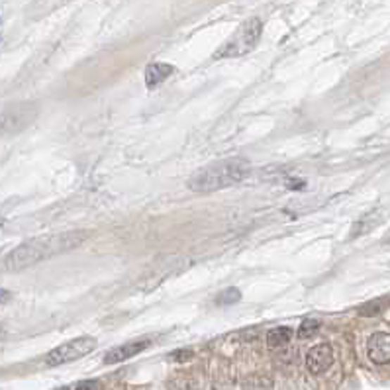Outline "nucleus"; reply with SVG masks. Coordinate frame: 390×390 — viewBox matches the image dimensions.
Returning <instances> with one entry per match:
<instances>
[{
    "label": "nucleus",
    "mask_w": 390,
    "mask_h": 390,
    "mask_svg": "<svg viewBox=\"0 0 390 390\" xmlns=\"http://www.w3.org/2000/svg\"><path fill=\"white\" fill-rule=\"evenodd\" d=\"M84 237H87L84 232H65V234L30 239L4 257V269L6 271H22V269H27L39 261H46L49 257L67 253L75 247H79L84 241Z\"/></svg>",
    "instance_id": "obj_1"
},
{
    "label": "nucleus",
    "mask_w": 390,
    "mask_h": 390,
    "mask_svg": "<svg viewBox=\"0 0 390 390\" xmlns=\"http://www.w3.org/2000/svg\"><path fill=\"white\" fill-rule=\"evenodd\" d=\"M241 300V292L237 289H226L224 292H220L218 298H216V304L220 306H227V304H236Z\"/></svg>",
    "instance_id": "obj_14"
},
{
    "label": "nucleus",
    "mask_w": 390,
    "mask_h": 390,
    "mask_svg": "<svg viewBox=\"0 0 390 390\" xmlns=\"http://www.w3.org/2000/svg\"><path fill=\"white\" fill-rule=\"evenodd\" d=\"M245 390H269L271 389V381L263 377V375H251L249 379L244 382Z\"/></svg>",
    "instance_id": "obj_11"
},
{
    "label": "nucleus",
    "mask_w": 390,
    "mask_h": 390,
    "mask_svg": "<svg viewBox=\"0 0 390 390\" xmlns=\"http://www.w3.org/2000/svg\"><path fill=\"white\" fill-rule=\"evenodd\" d=\"M191 357H192V349H177V351H172V353L169 355V359H171V361H179V363L189 361Z\"/></svg>",
    "instance_id": "obj_16"
},
{
    "label": "nucleus",
    "mask_w": 390,
    "mask_h": 390,
    "mask_svg": "<svg viewBox=\"0 0 390 390\" xmlns=\"http://www.w3.org/2000/svg\"><path fill=\"white\" fill-rule=\"evenodd\" d=\"M304 181H289V189H304Z\"/></svg>",
    "instance_id": "obj_18"
},
{
    "label": "nucleus",
    "mask_w": 390,
    "mask_h": 390,
    "mask_svg": "<svg viewBox=\"0 0 390 390\" xmlns=\"http://www.w3.org/2000/svg\"><path fill=\"white\" fill-rule=\"evenodd\" d=\"M249 163L245 159H226V161H220V163L208 165L204 169H200L191 181L189 187L194 192H214L227 189L236 182L244 181L245 177L249 175Z\"/></svg>",
    "instance_id": "obj_2"
},
{
    "label": "nucleus",
    "mask_w": 390,
    "mask_h": 390,
    "mask_svg": "<svg viewBox=\"0 0 390 390\" xmlns=\"http://www.w3.org/2000/svg\"><path fill=\"white\" fill-rule=\"evenodd\" d=\"M36 118L37 108L32 102H18L14 106H6L2 110V132L4 134H18L27 126H32Z\"/></svg>",
    "instance_id": "obj_5"
},
{
    "label": "nucleus",
    "mask_w": 390,
    "mask_h": 390,
    "mask_svg": "<svg viewBox=\"0 0 390 390\" xmlns=\"http://www.w3.org/2000/svg\"><path fill=\"white\" fill-rule=\"evenodd\" d=\"M172 73H175V67L169 63L147 65V69H146L147 89H153V87H157V84H161V82H163L167 77H171Z\"/></svg>",
    "instance_id": "obj_9"
},
{
    "label": "nucleus",
    "mask_w": 390,
    "mask_h": 390,
    "mask_svg": "<svg viewBox=\"0 0 390 390\" xmlns=\"http://www.w3.org/2000/svg\"><path fill=\"white\" fill-rule=\"evenodd\" d=\"M382 222V218H377L372 220V216H365V218H361V222H357L353 227V232H351V236L357 237V236H363V234H367L369 229H372L375 226H379Z\"/></svg>",
    "instance_id": "obj_13"
},
{
    "label": "nucleus",
    "mask_w": 390,
    "mask_h": 390,
    "mask_svg": "<svg viewBox=\"0 0 390 390\" xmlns=\"http://www.w3.org/2000/svg\"><path fill=\"white\" fill-rule=\"evenodd\" d=\"M367 355L375 365L390 363V334L379 332L369 339L367 344Z\"/></svg>",
    "instance_id": "obj_7"
},
{
    "label": "nucleus",
    "mask_w": 390,
    "mask_h": 390,
    "mask_svg": "<svg viewBox=\"0 0 390 390\" xmlns=\"http://www.w3.org/2000/svg\"><path fill=\"white\" fill-rule=\"evenodd\" d=\"M386 244H390V236H389V239H386Z\"/></svg>",
    "instance_id": "obj_20"
},
{
    "label": "nucleus",
    "mask_w": 390,
    "mask_h": 390,
    "mask_svg": "<svg viewBox=\"0 0 390 390\" xmlns=\"http://www.w3.org/2000/svg\"><path fill=\"white\" fill-rule=\"evenodd\" d=\"M55 390H71L69 386H61V389H55Z\"/></svg>",
    "instance_id": "obj_19"
},
{
    "label": "nucleus",
    "mask_w": 390,
    "mask_h": 390,
    "mask_svg": "<svg viewBox=\"0 0 390 390\" xmlns=\"http://www.w3.org/2000/svg\"><path fill=\"white\" fill-rule=\"evenodd\" d=\"M261 32H263V22L261 20H245L244 24L234 32V36L227 39L214 57L216 59H226V57H239V55L249 54L257 46V42L261 37Z\"/></svg>",
    "instance_id": "obj_3"
},
{
    "label": "nucleus",
    "mask_w": 390,
    "mask_h": 390,
    "mask_svg": "<svg viewBox=\"0 0 390 390\" xmlns=\"http://www.w3.org/2000/svg\"><path fill=\"white\" fill-rule=\"evenodd\" d=\"M292 329L291 327H275L267 334V345L271 349H279V347H284V345L291 341Z\"/></svg>",
    "instance_id": "obj_10"
},
{
    "label": "nucleus",
    "mask_w": 390,
    "mask_h": 390,
    "mask_svg": "<svg viewBox=\"0 0 390 390\" xmlns=\"http://www.w3.org/2000/svg\"><path fill=\"white\" fill-rule=\"evenodd\" d=\"M149 347V341L147 339H141V341H130V344L118 345L114 349H110L108 353L104 355V363L106 365H114V363H122L126 359H132L134 355L141 353L144 349Z\"/></svg>",
    "instance_id": "obj_8"
},
{
    "label": "nucleus",
    "mask_w": 390,
    "mask_h": 390,
    "mask_svg": "<svg viewBox=\"0 0 390 390\" xmlns=\"http://www.w3.org/2000/svg\"><path fill=\"white\" fill-rule=\"evenodd\" d=\"M317 327H320V322H317V320H304L302 326L298 327V336L312 337L317 332Z\"/></svg>",
    "instance_id": "obj_15"
},
{
    "label": "nucleus",
    "mask_w": 390,
    "mask_h": 390,
    "mask_svg": "<svg viewBox=\"0 0 390 390\" xmlns=\"http://www.w3.org/2000/svg\"><path fill=\"white\" fill-rule=\"evenodd\" d=\"M389 304V300L381 298V300H371V302H367L363 304L361 308H359V314L361 316H377V314H381L384 306Z\"/></svg>",
    "instance_id": "obj_12"
},
{
    "label": "nucleus",
    "mask_w": 390,
    "mask_h": 390,
    "mask_svg": "<svg viewBox=\"0 0 390 390\" xmlns=\"http://www.w3.org/2000/svg\"><path fill=\"white\" fill-rule=\"evenodd\" d=\"M99 389V382L96 381H82L77 384V389L75 390H96Z\"/></svg>",
    "instance_id": "obj_17"
},
{
    "label": "nucleus",
    "mask_w": 390,
    "mask_h": 390,
    "mask_svg": "<svg viewBox=\"0 0 390 390\" xmlns=\"http://www.w3.org/2000/svg\"><path fill=\"white\" fill-rule=\"evenodd\" d=\"M334 363V349L332 345L320 344L314 345L306 355V367L312 375H320L329 369V365Z\"/></svg>",
    "instance_id": "obj_6"
},
{
    "label": "nucleus",
    "mask_w": 390,
    "mask_h": 390,
    "mask_svg": "<svg viewBox=\"0 0 390 390\" xmlns=\"http://www.w3.org/2000/svg\"><path fill=\"white\" fill-rule=\"evenodd\" d=\"M94 347H96L94 337H79L73 341H67V344L55 347L46 355V365L47 367H57V365L71 363L75 359H81L84 355L91 353Z\"/></svg>",
    "instance_id": "obj_4"
}]
</instances>
